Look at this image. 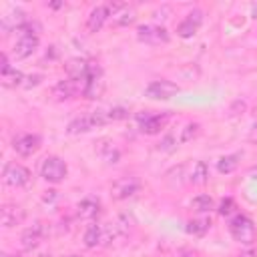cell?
Returning <instances> with one entry per match:
<instances>
[{
	"instance_id": "33",
	"label": "cell",
	"mask_w": 257,
	"mask_h": 257,
	"mask_svg": "<svg viewBox=\"0 0 257 257\" xmlns=\"http://www.w3.org/2000/svg\"><path fill=\"white\" fill-rule=\"evenodd\" d=\"M249 175H251L253 179H257V165H255V167H251V171H249Z\"/></svg>"
},
{
	"instance_id": "7",
	"label": "cell",
	"mask_w": 257,
	"mask_h": 257,
	"mask_svg": "<svg viewBox=\"0 0 257 257\" xmlns=\"http://www.w3.org/2000/svg\"><path fill=\"white\" fill-rule=\"evenodd\" d=\"M137 38L141 42H147V44H167L169 32L157 24H143L137 28Z\"/></svg>"
},
{
	"instance_id": "23",
	"label": "cell",
	"mask_w": 257,
	"mask_h": 257,
	"mask_svg": "<svg viewBox=\"0 0 257 257\" xmlns=\"http://www.w3.org/2000/svg\"><path fill=\"white\" fill-rule=\"evenodd\" d=\"M207 179H209V169H207V165H205L203 161H197L195 167H193V171H191V183H193V185H205Z\"/></svg>"
},
{
	"instance_id": "2",
	"label": "cell",
	"mask_w": 257,
	"mask_h": 257,
	"mask_svg": "<svg viewBox=\"0 0 257 257\" xmlns=\"http://www.w3.org/2000/svg\"><path fill=\"white\" fill-rule=\"evenodd\" d=\"M229 231H231L233 239L241 245H251L255 241V225L245 215H235L229 223Z\"/></svg>"
},
{
	"instance_id": "14",
	"label": "cell",
	"mask_w": 257,
	"mask_h": 257,
	"mask_svg": "<svg viewBox=\"0 0 257 257\" xmlns=\"http://www.w3.org/2000/svg\"><path fill=\"white\" fill-rule=\"evenodd\" d=\"M203 24V12L201 10H193L187 14V18L177 26V34L181 38H191L195 36V32L199 30V26Z\"/></svg>"
},
{
	"instance_id": "3",
	"label": "cell",
	"mask_w": 257,
	"mask_h": 257,
	"mask_svg": "<svg viewBox=\"0 0 257 257\" xmlns=\"http://www.w3.org/2000/svg\"><path fill=\"white\" fill-rule=\"evenodd\" d=\"M66 173H68V169H66V163L60 159V157H46L44 161H42V165H40V175H42V179L44 181H48V183H62L64 179H66Z\"/></svg>"
},
{
	"instance_id": "6",
	"label": "cell",
	"mask_w": 257,
	"mask_h": 257,
	"mask_svg": "<svg viewBox=\"0 0 257 257\" xmlns=\"http://www.w3.org/2000/svg\"><path fill=\"white\" fill-rule=\"evenodd\" d=\"M179 92V86L171 80H153L145 88V96L151 100H167Z\"/></svg>"
},
{
	"instance_id": "10",
	"label": "cell",
	"mask_w": 257,
	"mask_h": 257,
	"mask_svg": "<svg viewBox=\"0 0 257 257\" xmlns=\"http://www.w3.org/2000/svg\"><path fill=\"white\" fill-rule=\"evenodd\" d=\"M36 48H38V34L18 32V38L14 44V56L16 58H28Z\"/></svg>"
},
{
	"instance_id": "29",
	"label": "cell",
	"mask_w": 257,
	"mask_h": 257,
	"mask_svg": "<svg viewBox=\"0 0 257 257\" xmlns=\"http://www.w3.org/2000/svg\"><path fill=\"white\" fill-rule=\"evenodd\" d=\"M233 211H235V201H233L231 197L223 199V201H221V205H219V213L225 217V215H231Z\"/></svg>"
},
{
	"instance_id": "31",
	"label": "cell",
	"mask_w": 257,
	"mask_h": 257,
	"mask_svg": "<svg viewBox=\"0 0 257 257\" xmlns=\"http://www.w3.org/2000/svg\"><path fill=\"white\" fill-rule=\"evenodd\" d=\"M171 143H173V137H165V141H163V145H161V147H163L165 151H171V149H173V145H171Z\"/></svg>"
},
{
	"instance_id": "4",
	"label": "cell",
	"mask_w": 257,
	"mask_h": 257,
	"mask_svg": "<svg viewBox=\"0 0 257 257\" xmlns=\"http://www.w3.org/2000/svg\"><path fill=\"white\" fill-rule=\"evenodd\" d=\"M104 90V82H102V70L96 62H88V74L82 82V94L86 98H98Z\"/></svg>"
},
{
	"instance_id": "36",
	"label": "cell",
	"mask_w": 257,
	"mask_h": 257,
	"mask_svg": "<svg viewBox=\"0 0 257 257\" xmlns=\"http://www.w3.org/2000/svg\"><path fill=\"white\" fill-rule=\"evenodd\" d=\"M251 255H253V253H245V255H241V257H251Z\"/></svg>"
},
{
	"instance_id": "1",
	"label": "cell",
	"mask_w": 257,
	"mask_h": 257,
	"mask_svg": "<svg viewBox=\"0 0 257 257\" xmlns=\"http://www.w3.org/2000/svg\"><path fill=\"white\" fill-rule=\"evenodd\" d=\"M108 122V112L104 110H92L90 114H82L76 116L74 120L68 122V135H80V133H88L94 126H102Z\"/></svg>"
},
{
	"instance_id": "18",
	"label": "cell",
	"mask_w": 257,
	"mask_h": 257,
	"mask_svg": "<svg viewBox=\"0 0 257 257\" xmlns=\"http://www.w3.org/2000/svg\"><path fill=\"white\" fill-rule=\"evenodd\" d=\"M66 72H68V78H76V80H82L84 82V78L88 74V60H82V58L68 60Z\"/></svg>"
},
{
	"instance_id": "5",
	"label": "cell",
	"mask_w": 257,
	"mask_h": 257,
	"mask_svg": "<svg viewBox=\"0 0 257 257\" xmlns=\"http://www.w3.org/2000/svg\"><path fill=\"white\" fill-rule=\"evenodd\" d=\"M141 191V181L137 177H120L112 183L110 187V195L112 199L116 201H122V199H128L133 195H137Z\"/></svg>"
},
{
	"instance_id": "30",
	"label": "cell",
	"mask_w": 257,
	"mask_h": 257,
	"mask_svg": "<svg viewBox=\"0 0 257 257\" xmlns=\"http://www.w3.org/2000/svg\"><path fill=\"white\" fill-rule=\"evenodd\" d=\"M40 78H42V76H40V74H32V76H28V78H26V80H28V82H26V84H24V86H26V88H30V86H36V84H38V82H40Z\"/></svg>"
},
{
	"instance_id": "19",
	"label": "cell",
	"mask_w": 257,
	"mask_h": 257,
	"mask_svg": "<svg viewBox=\"0 0 257 257\" xmlns=\"http://www.w3.org/2000/svg\"><path fill=\"white\" fill-rule=\"evenodd\" d=\"M76 209H78V217L80 219H94L100 213V203L96 199H92V197H86V199H82L78 203Z\"/></svg>"
},
{
	"instance_id": "9",
	"label": "cell",
	"mask_w": 257,
	"mask_h": 257,
	"mask_svg": "<svg viewBox=\"0 0 257 257\" xmlns=\"http://www.w3.org/2000/svg\"><path fill=\"white\" fill-rule=\"evenodd\" d=\"M30 181V171L22 165H16V163H8L4 167V183L10 185V187H22Z\"/></svg>"
},
{
	"instance_id": "27",
	"label": "cell",
	"mask_w": 257,
	"mask_h": 257,
	"mask_svg": "<svg viewBox=\"0 0 257 257\" xmlns=\"http://www.w3.org/2000/svg\"><path fill=\"white\" fill-rule=\"evenodd\" d=\"M199 135V124L197 122H189L183 131H181V143H189L191 139H195Z\"/></svg>"
},
{
	"instance_id": "8",
	"label": "cell",
	"mask_w": 257,
	"mask_h": 257,
	"mask_svg": "<svg viewBox=\"0 0 257 257\" xmlns=\"http://www.w3.org/2000/svg\"><path fill=\"white\" fill-rule=\"evenodd\" d=\"M108 14L112 16V24L114 26H128L135 22V10L128 6V4H122V2H108L104 4Z\"/></svg>"
},
{
	"instance_id": "12",
	"label": "cell",
	"mask_w": 257,
	"mask_h": 257,
	"mask_svg": "<svg viewBox=\"0 0 257 257\" xmlns=\"http://www.w3.org/2000/svg\"><path fill=\"white\" fill-rule=\"evenodd\" d=\"M139 122H141V131L145 135H157L169 120V114L163 112V114H137Z\"/></svg>"
},
{
	"instance_id": "13",
	"label": "cell",
	"mask_w": 257,
	"mask_h": 257,
	"mask_svg": "<svg viewBox=\"0 0 257 257\" xmlns=\"http://www.w3.org/2000/svg\"><path fill=\"white\" fill-rule=\"evenodd\" d=\"M40 143L42 141L38 135H20L18 139H14L12 147L20 157H30L40 149Z\"/></svg>"
},
{
	"instance_id": "15",
	"label": "cell",
	"mask_w": 257,
	"mask_h": 257,
	"mask_svg": "<svg viewBox=\"0 0 257 257\" xmlns=\"http://www.w3.org/2000/svg\"><path fill=\"white\" fill-rule=\"evenodd\" d=\"M24 221V209H20L18 205H4L0 209V223L4 229L16 227Z\"/></svg>"
},
{
	"instance_id": "34",
	"label": "cell",
	"mask_w": 257,
	"mask_h": 257,
	"mask_svg": "<svg viewBox=\"0 0 257 257\" xmlns=\"http://www.w3.org/2000/svg\"><path fill=\"white\" fill-rule=\"evenodd\" d=\"M50 6H52V8H60V6H62V2H52Z\"/></svg>"
},
{
	"instance_id": "21",
	"label": "cell",
	"mask_w": 257,
	"mask_h": 257,
	"mask_svg": "<svg viewBox=\"0 0 257 257\" xmlns=\"http://www.w3.org/2000/svg\"><path fill=\"white\" fill-rule=\"evenodd\" d=\"M239 161H241V153L225 155V157H221V159H219V163H217V169H219V173H223V175H229V173H233V171L239 167Z\"/></svg>"
},
{
	"instance_id": "11",
	"label": "cell",
	"mask_w": 257,
	"mask_h": 257,
	"mask_svg": "<svg viewBox=\"0 0 257 257\" xmlns=\"http://www.w3.org/2000/svg\"><path fill=\"white\" fill-rule=\"evenodd\" d=\"M46 233H48L46 225L38 221V223H34L32 227L24 229V233L20 235V245H22L24 249H34L36 245H40V241L46 237Z\"/></svg>"
},
{
	"instance_id": "25",
	"label": "cell",
	"mask_w": 257,
	"mask_h": 257,
	"mask_svg": "<svg viewBox=\"0 0 257 257\" xmlns=\"http://www.w3.org/2000/svg\"><path fill=\"white\" fill-rule=\"evenodd\" d=\"M98 145H100V147H98V153H100V157H102L106 163H116V161H118L120 153H118L112 145H106V141H100Z\"/></svg>"
},
{
	"instance_id": "22",
	"label": "cell",
	"mask_w": 257,
	"mask_h": 257,
	"mask_svg": "<svg viewBox=\"0 0 257 257\" xmlns=\"http://www.w3.org/2000/svg\"><path fill=\"white\" fill-rule=\"evenodd\" d=\"M0 80H2V84H4L6 88H14V86H20V84H24L22 80H26V78H24V74H22L20 70H16V68H10V70L2 72Z\"/></svg>"
},
{
	"instance_id": "24",
	"label": "cell",
	"mask_w": 257,
	"mask_h": 257,
	"mask_svg": "<svg viewBox=\"0 0 257 257\" xmlns=\"http://www.w3.org/2000/svg\"><path fill=\"white\" fill-rule=\"evenodd\" d=\"M209 227H211V219H193V221H189L187 223V233H191V235H205L207 231H209Z\"/></svg>"
},
{
	"instance_id": "17",
	"label": "cell",
	"mask_w": 257,
	"mask_h": 257,
	"mask_svg": "<svg viewBox=\"0 0 257 257\" xmlns=\"http://www.w3.org/2000/svg\"><path fill=\"white\" fill-rule=\"evenodd\" d=\"M108 16H110V14H108L106 6H96L94 10H90V14H88V18H86V30H88V32H98V30L104 26V22H106Z\"/></svg>"
},
{
	"instance_id": "20",
	"label": "cell",
	"mask_w": 257,
	"mask_h": 257,
	"mask_svg": "<svg viewBox=\"0 0 257 257\" xmlns=\"http://www.w3.org/2000/svg\"><path fill=\"white\" fill-rule=\"evenodd\" d=\"M84 245L88 249L96 247V245H104V227L98 225H88V229L84 231Z\"/></svg>"
},
{
	"instance_id": "16",
	"label": "cell",
	"mask_w": 257,
	"mask_h": 257,
	"mask_svg": "<svg viewBox=\"0 0 257 257\" xmlns=\"http://www.w3.org/2000/svg\"><path fill=\"white\" fill-rule=\"evenodd\" d=\"M78 90H80V82L76 78H64V80L54 84L52 96L58 98V100H66V98H72Z\"/></svg>"
},
{
	"instance_id": "26",
	"label": "cell",
	"mask_w": 257,
	"mask_h": 257,
	"mask_svg": "<svg viewBox=\"0 0 257 257\" xmlns=\"http://www.w3.org/2000/svg\"><path fill=\"white\" fill-rule=\"evenodd\" d=\"M191 207H193L195 211H199V213H207V211L213 209V199H211L209 195H197V197L191 201Z\"/></svg>"
},
{
	"instance_id": "28",
	"label": "cell",
	"mask_w": 257,
	"mask_h": 257,
	"mask_svg": "<svg viewBox=\"0 0 257 257\" xmlns=\"http://www.w3.org/2000/svg\"><path fill=\"white\" fill-rule=\"evenodd\" d=\"M126 116H128V108H124V106H114L108 110V120H122Z\"/></svg>"
},
{
	"instance_id": "38",
	"label": "cell",
	"mask_w": 257,
	"mask_h": 257,
	"mask_svg": "<svg viewBox=\"0 0 257 257\" xmlns=\"http://www.w3.org/2000/svg\"><path fill=\"white\" fill-rule=\"evenodd\" d=\"M4 257H12V255H4Z\"/></svg>"
},
{
	"instance_id": "35",
	"label": "cell",
	"mask_w": 257,
	"mask_h": 257,
	"mask_svg": "<svg viewBox=\"0 0 257 257\" xmlns=\"http://www.w3.org/2000/svg\"><path fill=\"white\" fill-rule=\"evenodd\" d=\"M253 16H255V18H257V6H255V10H253Z\"/></svg>"
},
{
	"instance_id": "32",
	"label": "cell",
	"mask_w": 257,
	"mask_h": 257,
	"mask_svg": "<svg viewBox=\"0 0 257 257\" xmlns=\"http://www.w3.org/2000/svg\"><path fill=\"white\" fill-rule=\"evenodd\" d=\"M249 139L255 143L257 141V124H253V128H251V135H249Z\"/></svg>"
},
{
	"instance_id": "37",
	"label": "cell",
	"mask_w": 257,
	"mask_h": 257,
	"mask_svg": "<svg viewBox=\"0 0 257 257\" xmlns=\"http://www.w3.org/2000/svg\"><path fill=\"white\" fill-rule=\"evenodd\" d=\"M66 257H80V255H66Z\"/></svg>"
}]
</instances>
